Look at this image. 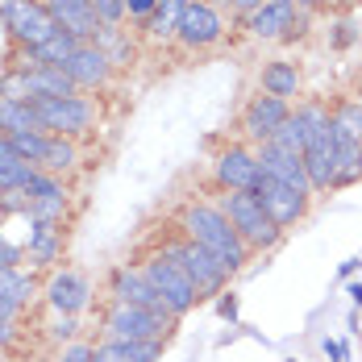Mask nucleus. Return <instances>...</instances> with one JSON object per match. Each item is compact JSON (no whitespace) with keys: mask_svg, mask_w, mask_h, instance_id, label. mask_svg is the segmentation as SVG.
Wrapping results in <instances>:
<instances>
[{"mask_svg":"<svg viewBox=\"0 0 362 362\" xmlns=\"http://www.w3.org/2000/svg\"><path fill=\"white\" fill-rule=\"evenodd\" d=\"M180 233H183V238H192L196 246H204V250L213 254L229 275H233V271H242V267L250 262L246 242L238 238V229H233L229 217L221 213V204H209V200H187V204L180 209Z\"/></svg>","mask_w":362,"mask_h":362,"instance_id":"obj_1","label":"nucleus"},{"mask_svg":"<svg viewBox=\"0 0 362 362\" xmlns=\"http://www.w3.org/2000/svg\"><path fill=\"white\" fill-rule=\"evenodd\" d=\"M221 213L229 217V225L238 229V238L246 242V250L258 254V250H275L284 229L267 217V209L258 204L254 192H221Z\"/></svg>","mask_w":362,"mask_h":362,"instance_id":"obj_2","label":"nucleus"},{"mask_svg":"<svg viewBox=\"0 0 362 362\" xmlns=\"http://www.w3.org/2000/svg\"><path fill=\"white\" fill-rule=\"evenodd\" d=\"M158 250L167 254L183 275L192 279V288H196L200 300H209V296H225L229 271H225L217 258L204 250V246H196V242H192V238H183V233H171V238H163V246H158Z\"/></svg>","mask_w":362,"mask_h":362,"instance_id":"obj_3","label":"nucleus"},{"mask_svg":"<svg viewBox=\"0 0 362 362\" xmlns=\"http://www.w3.org/2000/svg\"><path fill=\"white\" fill-rule=\"evenodd\" d=\"M37 112V125L46 129V134H59V138H88L96 125H100V105L92 100V96H46V100H37L34 105Z\"/></svg>","mask_w":362,"mask_h":362,"instance_id":"obj_4","label":"nucleus"},{"mask_svg":"<svg viewBox=\"0 0 362 362\" xmlns=\"http://www.w3.org/2000/svg\"><path fill=\"white\" fill-rule=\"evenodd\" d=\"M242 30L254 42H291L308 34V13L296 0H262L250 17H242Z\"/></svg>","mask_w":362,"mask_h":362,"instance_id":"obj_5","label":"nucleus"},{"mask_svg":"<svg viewBox=\"0 0 362 362\" xmlns=\"http://www.w3.org/2000/svg\"><path fill=\"white\" fill-rule=\"evenodd\" d=\"M171 329H175L171 321H163L146 308H134V304H121V300H109L100 313L105 341H167Z\"/></svg>","mask_w":362,"mask_h":362,"instance_id":"obj_6","label":"nucleus"},{"mask_svg":"<svg viewBox=\"0 0 362 362\" xmlns=\"http://www.w3.org/2000/svg\"><path fill=\"white\" fill-rule=\"evenodd\" d=\"M0 25L21 50H34L46 37L59 34V21L50 17L42 0H0Z\"/></svg>","mask_w":362,"mask_h":362,"instance_id":"obj_7","label":"nucleus"},{"mask_svg":"<svg viewBox=\"0 0 362 362\" xmlns=\"http://www.w3.org/2000/svg\"><path fill=\"white\" fill-rule=\"evenodd\" d=\"M225 34H229V17L221 13V4H213V0H192L187 13H183L180 34H175V46H180L183 54H200V50L221 46Z\"/></svg>","mask_w":362,"mask_h":362,"instance_id":"obj_8","label":"nucleus"},{"mask_svg":"<svg viewBox=\"0 0 362 362\" xmlns=\"http://www.w3.org/2000/svg\"><path fill=\"white\" fill-rule=\"evenodd\" d=\"M138 267L146 271V279L158 288V296L167 300V308H171L180 321L192 313V308H196V304H200V296H196V288H192V279H187V275H183V271L163 250H150Z\"/></svg>","mask_w":362,"mask_h":362,"instance_id":"obj_9","label":"nucleus"},{"mask_svg":"<svg viewBox=\"0 0 362 362\" xmlns=\"http://www.w3.org/2000/svg\"><path fill=\"white\" fill-rule=\"evenodd\" d=\"M109 300H121V304L146 308V313H154V317H163V321L180 325V317L167 308V300H163V296H158V288L146 279L142 267H129V262L112 267V271H109Z\"/></svg>","mask_w":362,"mask_h":362,"instance_id":"obj_10","label":"nucleus"},{"mask_svg":"<svg viewBox=\"0 0 362 362\" xmlns=\"http://www.w3.org/2000/svg\"><path fill=\"white\" fill-rule=\"evenodd\" d=\"M333 167H337V150H333V117L329 109L313 121V134L304 142V171H308V183L313 192H333Z\"/></svg>","mask_w":362,"mask_h":362,"instance_id":"obj_11","label":"nucleus"},{"mask_svg":"<svg viewBox=\"0 0 362 362\" xmlns=\"http://www.w3.org/2000/svg\"><path fill=\"white\" fill-rule=\"evenodd\" d=\"M258 175L262 167H258V150L250 142H229L213 158V183L221 192H254Z\"/></svg>","mask_w":362,"mask_h":362,"instance_id":"obj_12","label":"nucleus"},{"mask_svg":"<svg viewBox=\"0 0 362 362\" xmlns=\"http://www.w3.org/2000/svg\"><path fill=\"white\" fill-rule=\"evenodd\" d=\"M291 117V100H279V96H267V92H258L246 100V109H242V138L254 142V150L262 142H271L279 129H284V121Z\"/></svg>","mask_w":362,"mask_h":362,"instance_id":"obj_13","label":"nucleus"},{"mask_svg":"<svg viewBox=\"0 0 362 362\" xmlns=\"http://www.w3.org/2000/svg\"><path fill=\"white\" fill-rule=\"evenodd\" d=\"M254 196H258V204L267 209V217L275 221L279 229L300 225V221L308 217V209H313V200H308V196L291 192L288 183L271 180V175H258V183H254Z\"/></svg>","mask_w":362,"mask_h":362,"instance_id":"obj_14","label":"nucleus"},{"mask_svg":"<svg viewBox=\"0 0 362 362\" xmlns=\"http://www.w3.org/2000/svg\"><path fill=\"white\" fill-rule=\"evenodd\" d=\"M30 209H25V221H59L67 225V213H71V187L59 180V175H46L37 171V180L30 187H21Z\"/></svg>","mask_w":362,"mask_h":362,"instance_id":"obj_15","label":"nucleus"},{"mask_svg":"<svg viewBox=\"0 0 362 362\" xmlns=\"http://www.w3.org/2000/svg\"><path fill=\"white\" fill-rule=\"evenodd\" d=\"M46 304L50 313H67V317H79L88 304H92V279L75 267H63L46 279Z\"/></svg>","mask_w":362,"mask_h":362,"instance_id":"obj_16","label":"nucleus"},{"mask_svg":"<svg viewBox=\"0 0 362 362\" xmlns=\"http://www.w3.org/2000/svg\"><path fill=\"white\" fill-rule=\"evenodd\" d=\"M63 71L71 75V83L79 92H100V88L112 83V71H117V67H112V59L96 46V42H79V50L63 63Z\"/></svg>","mask_w":362,"mask_h":362,"instance_id":"obj_17","label":"nucleus"},{"mask_svg":"<svg viewBox=\"0 0 362 362\" xmlns=\"http://www.w3.org/2000/svg\"><path fill=\"white\" fill-rule=\"evenodd\" d=\"M258 167H262V175H271V180L288 183L291 192H300V196H317L313 192V183H308V171H304V154H288V150H279V146H258Z\"/></svg>","mask_w":362,"mask_h":362,"instance_id":"obj_18","label":"nucleus"},{"mask_svg":"<svg viewBox=\"0 0 362 362\" xmlns=\"http://www.w3.org/2000/svg\"><path fill=\"white\" fill-rule=\"evenodd\" d=\"M63 246H67V225L59 221H30V233H25V258L30 267H54L63 262Z\"/></svg>","mask_w":362,"mask_h":362,"instance_id":"obj_19","label":"nucleus"},{"mask_svg":"<svg viewBox=\"0 0 362 362\" xmlns=\"http://www.w3.org/2000/svg\"><path fill=\"white\" fill-rule=\"evenodd\" d=\"M46 8L59 21V30H67L79 42H92L96 30H100V17H96L92 0H46Z\"/></svg>","mask_w":362,"mask_h":362,"instance_id":"obj_20","label":"nucleus"},{"mask_svg":"<svg viewBox=\"0 0 362 362\" xmlns=\"http://www.w3.org/2000/svg\"><path fill=\"white\" fill-rule=\"evenodd\" d=\"M187 4L192 0H158V8L146 17L142 25V37L146 42H154V46H167V42H175V34H180L183 25V13H187Z\"/></svg>","mask_w":362,"mask_h":362,"instance_id":"obj_21","label":"nucleus"},{"mask_svg":"<svg viewBox=\"0 0 362 362\" xmlns=\"http://www.w3.org/2000/svg\"><path fill=\"white\" fill-rule=\"evenodd\" d=\"M300 88H304V75H300V67L288 63V59H275V63H267V67L258 71V92H267V96L291 100V96H300Z\"/></svg>","mask_w":362,"mask_h":362,"instance_id":"obj_22","label":"nucleus"},{"mask_svg":"<svg viewBox=\"0 0 362 362\" xmlns=\"http://www.w3.org/2000/svg\"><path fill=\"white\" fill-rule=\"evenodd\" d=\"M79 158H83V150L79 142L71 138H59V134H46V146H42V158H37V171H46V175H71L75 167H79Z\"/></svg>","mask_w":362,"mask_h":362,"instance_id":"obj_23","label":"nucleus"},{"mask_svg":"<svg viewBox=\"0 0 362 362\" xmlns=\"http://www.w3.org/2000/svg\"><path fill=\"white\" fill-rule=\"evenodd\" d=\"M333 150H337V167H333V187H354L362 183V142L346 138L333 129Z\"/></svg>","mask_w":362,"mask_h":362,"instance_id":"obj_24","label":"nucleus"},{"mask_svg":"<svg viewBox=\"0 0 362 362\" xmlns=\"http://www.w3.org/2000/svg\"><path fill=\"white\" fill-rule=\"evenodd\" d=\"M167 341H100L96 362H158Z\"/></svg>","mask_w":362,"mask_h":362,"instance_id":"obj_25","label":"nucleus"},{"mask_svg":"<svg viewBox=\"0 0 362 362\" xmlns=\"http://www.w3.org/2000/svg\"><path fill=\"white\" fill-rule=\"evenodd\" d=\"M34 129H42L34 105L4 100V96H0V134H4V138H13V134H34ZM42 134H46V129H42Z\"/></svg>","mask_w":362,"mask_h":362,"instance_id":"obj_26","label":"nucleus"},{"mask_svg":"<svg viewBox=\"0 0 362 362\" xmlns=\"http://www.w3.org/2000/svg\"><path fill=\"white\" fill-rule=\"evenodd\" d=\"M329 117H333V129H337V134H346V138L362 142V100L358 96L337 100V105L329 109Z\"/></svg>","mask_w":362,"mask_h":362,"instance_id":"obj_27","label":"nucleus"},{"mask_svg":"<svg viewBox=\"0 0 362 362\" xmlns=\"http://www.w3.org/2000/svg\"><path fill=\"white\" fill-rule=\"evenodd\" d=\"M37 291L34 275H25L21 267H0V296L17 300V304H30V296Z\"/></svg>","mask_w":362,"mask_h":362,"instance_id":"obj_28","label":"nucleus"},{"mask_svg":"<svg viewBox=\"0 0 362 362\" xmlns=\"http://www.w3.org/2000/svg\"><path fill=\"white\" fill-rule=\"evenodd\" d=\"M0 96L4 100H21V105H34V92H30V75L21 67H8L0 75Z\"/></svg>","mask_w":362,"mask_h":362,"instance_id":"obj_29","label":"nucleus"},{"mask_svg":"<svg viewBox=\"0 0 362 362\" xmlns=\"http://www.w3.org/2000/svg\"><path fill=\"white\" fill-rule=\"evenodd\" d=\"M100 25H125V0H92Z\"/></svg>","mask_w":362,"mask_h":362,"instance_id":"obj_30","label":"nucleus"},{"mask_svg":"<svg viewBox=\"0 0 362 362\" xmlns=\"http://www.w3.org/2000/svg\"><path fill=\"white\" fill-rule=\"evenodd\" d=\"M46 333H50L54 341H75L79 321H75V317H67V313H54V317H50V325H46Z\"/></svg>","mask_w":362,"mask_h":362,"instance_id":"obj_31","label":"nucleus"},{"mask_svg":"<svg viewBox=\"0 0 362 362\" xmlns=\"http://www.w3.org/2000/svg\"><path fill=\"white\" fill-rule=\"evenodd\" d=\"M59 362H96V346H88V341H67L63 354H59Z\"/></svg>","mask_w":362,"mask_h":362,"instance_id":"obj_32","label":"nucleus"},{"mask_svg":"<svg viewBox=\"0 0 362 362\" xmlns=\"http://www.w3.org/2000/svg\"><path fill=\"white\" fill-rule=\"evenodd\" d=\"M158 8V0H125V21H134V25H142L146 17Z\"/></svg>","mask_w":362,"mask_h":362,"instance_id":"obj_33","label":"nucleus"},{"mask_svg":"<svg viewBox=\"0 0 362 362\" xmlns=\"http://www.w3.org/2000/svg\"><path fill=\"white\" fill-rule=\"evenodd\" d=\"M25 262V246H13L4 233H0V267H21Z\"/></svg>","mask_w":362,"mask_h":362,"instance_id":"obj_34","label":"nucleus"},{"mask_svg":"<svg viewBox=\"0 0 362 362\" xmlns=\"http://www.w3.org/2000/svg\"><path fill=\"white\" fill-rule=\"evenodd\" d=\"M225 4H229V13H238V17H250L262 0H225Z\"/></svg>","mask_w":362,"mask_h":362,"instance_id":"obj_35","label":"nucleus"},{"mask_svg":"<svg viewBox=\"0 0 362 362\" xmlns=\"http://www.w3.org/2000/svg\"><path fill=\"white\" fill-rule=\"evenodd\" d=\"M321 350H325V358H333V362H346V346H341V341H321Z\"/></svg>","mask_w":362,"mask_h":362,"instance_id":"obj_36","label":"nucleus"},{"mask_svg":"<svg viewBox=\"0 0 362 362\" xmlns=\"http://www.w3.org/2000/svg\"><path fill=\"white\" fill-rule=\"evenodd\" d=\"M13 158H21V154H17V150H13V142H8V138L0 134V167H8Z\"/></svg>","mask_w":362,"mask_h":362,"instance_id":"obj_37","label":"nucleus"},{"mask_svg":"<svg viewBox=\"0 0 362 362\" xmlns=\"http://www.w3.org/2000/svg\"><path fill=\"white\" fill-rule=\"evenodd\" d=\"M13 341H17V325H13V321H0V350L13 346Z\"/></svg>","mask_w":362,"mask_h":362,"instance_id":"obj_38","label":"nucleus"},{"mask_svg":"<svg viewBox=\"0 0 362 362\" xmlns=\"http://www.w3.org/2000/svg\"><path fill=\"white\" fill-rule=\"evenodd\" d=\"M304 13H313V8H325V4H333V0H296Z\"/></svg>","mask_w":362,"mask_h":362,"instance_id":"obj_39","label":"nucleus"},{"mask_svg":"<svg viewBox=\"0 0 362 362\" xmlns=\"http://www.w3.org/2000/svg\"><path fill=\"white\" fill-rule=\"evenodd\" d=\"M350 300H354V304H362V284H354V288H350Z\"/></svg>","mask_w":362,"mask_h":362,"instance_id":"obj_40","label":"nucleus"},{"mask_svg":"<svg viewBox=\"0 0 362 362\" xmlns=\"http://www.w3.org/2000/svg\"><path fill=\"white\" fill-rule=\"evenodd\" d=\"M4 196H8V192H4V187H0V217H4Z\"/></svg>","mask_w":362,"mask_h":362,"instance_id":"obj_41","label":"nucleus"},{"mask_svg":"<svg viewBox=\"0 0 362 362\" xmlns=\"http://www.w3.org/2000/svg\"><path fill=\"white\" fill-rule=\"evenodd\" d=\"M337 4H346V8H354V4H362V0H337Z\"/></svg>","mask_w":362,"mask_h":362,"instance_id":"obj_42","label":"nucleus"},{"mask_svg":"<svg viewBox=\"0 0 362 362\" xmlns=\"http://www.w3.org/2000/svg\"><path fill=\"white\" fill-rule=\"evenodd\" d=\"M0 362H4V354H0Z\"/></svg>","mask_w":362,"mask_h":362,"instance_id":"obj_43","label":"nucleus"},{"mask_svg":"<svg viewBox=\"0 0 362 362\" xmlns=\"http://www.w3.org/2000/svg\"><path fill=\"white\" fill-rule=\"evenodd\" d=\"M358 100H362V96H358Z\"/></svg>","mask_w":362,"mask_h":362,"instance_id":"obj_44","label":"nucleus"}]
</instances>
